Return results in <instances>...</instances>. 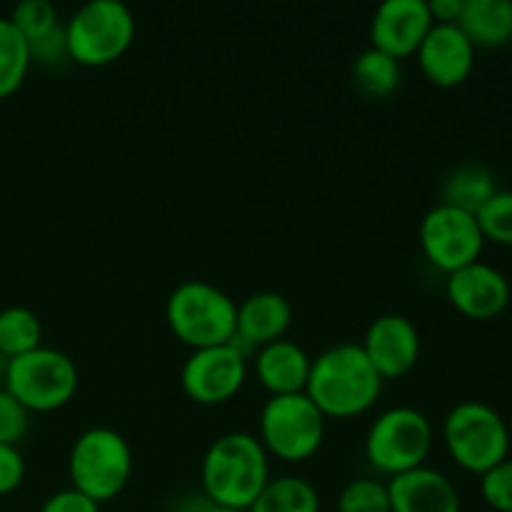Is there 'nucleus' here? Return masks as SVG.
<instances>
[{
    "mask_svg": "<svg viewBox=\"0 0 512 512\" xmlns=\"http://www.w3.org/2000/svg\"><path fill=\"white\" fill-rule=\"evenodd\" d=\"M70 483L95 503L115 500L133 475V450L113 428H90L73 443Z\"/></svg>",
    "mask_w": 512,
    "mask_h": 512,
    "instance_id": "nucleus-5",
    "label": "nucleus"
},
{
    "mask_svg": "<svg viewBox=\"0 0 512 512\" xmlns=\"http://www.w3.org/2000/svg\"><path fill=\"white\" fill-rule=\"evenodd\" d=\"M293 323V308L288 298L280 293H255L238 305V320H235V340L240 350L265 348V345L283 340Z\"/></svg>",
    "mask_w": 512,
    "mask_h": 512,
    "instance_id": "nucleus-17",
    "label": "nucleus"
},
{
    "mask_svg": "<svg viewBox=\"0 0 512 512\" xmlns=\"http://www.w3.org/2000/svg\"><path fill=\"white\" fill-rule=\"evenodd\" d=\"M363 353L383 380L408 375L420 358V333L405 315H380L365 330Z\"/></svg>",
    "mask_w": 512,
    "mask_h": 512,
    "instance_id": "nucleus-12",
    "label": "nucleus"
},
{
    "mask_svg": "<svg viewBox=\"0 0 512 512\" xmlns=\"http://www.w3.org/2000/svg\"><path fill=\"white\" fill-rule=\"evenodd\" d=\"M245 378V353L235 343H228L193 350L180 373V385L193 403L223 405L240 393Z\"/></svg>",
    "mask_w": 512,
    "mask_h": 512,
    "instance_id": "nucleus-11",
    "label": "nucleus"
},
{
    "mask_svg": "<svg viewBox=\"0 0 512 512\" xmlns=\"http://www.w3.org/2000/svg\"><path fill=\"white\" fill-rule=\"evenodd\" d=\"M165 320L175 338L188 348H215L235 340L238 305L205 280H185L170 293Z\"/></svg>",
    "mask_w": 512,
    "mask_h": 512,
    "instance_id": "nucleus-3",
    "label": "nucleus"
},
{
    "mask_svg": "<svg viewBox=\"0 0 512 512\" xmlns=\"http://www.w3.org/2000/svg\"><path fill=\"white\" fill-rule=\"evenodd\" d=\"M5 390L28 413H53L78 393V368L65 353L40 345L33 353L8 360Z\"/></svg>",
    "mask_w": 512,
    "mask_h": 512,
    "instance_id": "nucleus-7",
    "label": "nucleus"
},
{
    "mask_svg": "<svg viewBox=\"0 0 512 512\" xmlns=\"http://www.w3.org/2000/svg\"><path fill=\"white\" fill-rule=\"evenodd\" d=\"M510 430H512V418H510Z\"/></svg>",
    "mask_w": 512,
    "mask_h": 512,
    "instance_id": "nucleus-34",
    "label": "nucleus"
},
{
    "mask_svg": "<svg viewBox=\"0 0 512 512\" xmlns=\"http://www.w3.org/2000/svg\"><path fill=\"white\" fill-rule=\"evenodd\" d=\"M40 512H100V505L95 500H90L88 495L78 493L75 488H68L50 495Z\"/></svg>",
    "mask_w": 512,
    "mask_h": 512,
    "instance_id": "nucleus-31",
    "label": "nucleus"
},
{
    "mask_svg": "<svg viewBox=\"0 0 512 512\" xmlns=\"http://www.w3.org/2000/svg\"><path fill=\"white\" fill-rule=\"evenodd\" d=\"M28 415V410L8 390H0V445H13V448H18L20 440L28 435Z\"/></svg>",
    "mask_w": 512,
    "mask_h": 512,
    "instance_id": "nucleus-29",
    "label": "nucleus"
},
{
    "mask_svg": "<svg viewBox=\"0 0 512 512\" xmlns=\"http://www.w3.org/2000/svg\"><path fill=\"white\" fill-rule=\"evenodd\" d=\"M10 23L15 25L20 35L25 38V43L33 45L38 40L48 38L50 33L60 28L58 10L48 0H23L13 8V13L8 15Z\"/></svg>",
    "mask_w": 512,
    "mask_h": 512,
    "instance_id": "nucleus-25",
    "label": "nucleus"
},
{
    "mask_svg": "<svg viewBox=\"0 0 512 512\" xmlns=\"http://www.w3.org/2000/svg\"><path fill=\"white\" fill-rule=\"evenodd\" d=\"M248 512H320V495L305 478H270Z\"/></svg>",
    "mask_w": 512,
    "mask_h": 512,
    "instance_id": "nucleus-21",
    "label": "nucleus"
},
{
    "mask_svg": "<svg viewBox=\"0 0 512 512\" xmlns=\"http://www.w3.org/2000/svg\"><path fill=\"white\" fill-rule=\"evenodd\" d=\"M483 245L485 238L478 218L453 205H435L420 223V248L425 258L448 275L465 265L478 263Z\"/></svg>",
    "mask_w": 512,
    "mask_h": 512,
    "instance_id": "nucleus-10",
    "label": "nucleus"
},
{
    "mask_svg": "<svg viewBox=\"0 0 512 512\" xmlns=\"http://www.w3.org/2000/svg\"><path fill=\"white\" fill-rule=\"evenodd\" d=\"M428 10L433 23L458 25L460 13H463V0H428Z\"/></svg>",
    "mask_w": 512,
    "mask_h": 512,
    "instance_id": "nucleus-32",
    "label": "nucleus"
},
{
    "mask_svg": "<svg viewBox=\"0 0 512 512\" xmlns=\"http://www.w3.org/2000/svg\"><path fill=\"white\" fill-rule=\"evenodd\" d=\"M260 443L265 453L303 463L320 450L325 440V415L305 393L270 398L260 413Z\"/></svg>",
    "mask_w": 512,
    "mask_h": 512,
    "instance_id": "nucleus-9",
    "label": "nucleus"
},
{
    "mask_svg": "<svg viewBox=\"0 0 512 512\" xmlns=\"http://www.w3.org/2000/svg\"><path fill=\"white\" fill-rule=\"evenodd\" d=\"M433 448V425L415 408H390L370 425L365 458L378 473L403 475L423 468Z\"/></svg>",
    "mask_w": 512,
    "mask_h": 512,
    "instance_id": "nucleus-8",
    "label": "nucleus"
},
{
    "mask_svg": "<svg viewBox=\"0 0 512 512\" xmlns=\"http://www.w3.org/2000/svg\"><path fill=\"white\" fill-rule=\"evenodd\" d=\"M400 80H403L400 60L390 58L380 50L368 48L353 60V83L368 98H388L400 88Z\"/></svg>",
    "mask_w": 512,
    "mask_h": 512,
    "instance_id": "nucleus-22",
    "label": "nucleus"
},
{
    "mask_svg": "<svg viewBox=\"0 0 512 512\" xmlns=\"http://www.w3.org/2000/svg\"><path fill=\"white\" fill-rule=\"evenodd\" d=\"M445 293L453 308L470 320H495L510 305L508 278L480 260L450 273Z\"/></svg>",
    "mask_w": 512,
    "mask_h": 512,
    "instance_id": "nucleus-14",
    "label": "nucleus"
},
{
    "mask_svg": "<svg viewBox=\"0 0 512 512\" xmlns=\"http://www.w3.org/2000/svg\"><path fill=\"white\" fill-rule=\"evenodd\" d=\"M30 65V48L8 18H0V100L10 98L25 83Z\"/></svg>",
    "mask_w": 512,
    "mask_h": 512,
    "instance_id": "nucleus-24",
    "label": "nucleus"
},
{
    "mask_svg": "<svg viewBox=\"0 0 512 512\" xmlns=\"http://www.w3.org/2000/svg\"><path fill=\"white\" fill-rule=\"evenodd\" d=\"M498 193L495 173L483 163H465L455 168L443 183V205L478 215V210Z\"/></svg>",
    "mask_w": 512,
    "mask_h": 512,
    "instance_id": "nucleus-20",
    "label": "nucleus"
},
{
    "mask_svg": "<svg viewBox=\"0 0 512 512\" xmlns=\"http://www.w3.org/2000/svg\"><path fill=\"white\" fill-rule=\"evenodd\" d=\"M458 28L473 48H503L512 43V0H463Z\"/></svg>",
    "mask_w": 512,
    "mask_h": 512,
    "instance_id": "nucleus-19",
    "label": "nucleus"
},
{
    "mask_svg": "<svg viewBox=\"0 0 512 512\" xmlns=\"http://www.w3.org/2000/svg\"><path fill=\"white\" fill-rule=\"evenodd\" d=\"M198 512H248V510H235V508H223V505H213V503H208L205 505L203 510H198Z\"/></svg>",
    "mask_w": 512,
    "mask_h": 512,
    "instance_id": "nucleus-33",
    "label": "nucleus"
},
{
    "mask_svg": "<svg viewBox=\"0 0 512 512\" xmlns=\"http://www.w3.org/2000/svg\"><path fill=\"white\" fill-rule=\"evenodd\" d=\"M135 40V18L120 0H90L65 23L68 58L85 68H105L128 53Z\"/></svg>",
    "mask_w": 512,
    "mask_h": 512,
    "instance_id": "nucleus-4",
    "label": "nucleus"
},
{
    "mask_svg": "<svg viewBox=\"0 0 512 512\" xmlns=\"http://www.w3.org/2000/svg\"><path fill=\"white\" fill-rule=\"evenodd\" d=\"M268 480V453L250 433H228L218 438L200 465L205 500L223 508L250 510Z\"/></svg>",
    "mask_w": 512,
    "mask_h": 512,
    "instance_id": "nucleus-2",
    "label": "nucleus"
},
{
    "mask_svg": "<svg viewBox=\"0 0 512 512\" xmlns=\"http://www.w3.org/2000/svg\"><path fill=\"white\" fill-rule=\"evenodd\" d=\"M390 512H460L458 488L433 468H415L388 483Z\"/></svg>",
    "mask_w": 512,
    "mask_h": 512,
    "instance_id": "nucleus-16",
    "label": "nucleus"
},
{
    "mask_svg": "<svg viewBox=\"0 0 512 512\" xmlns=\"http://www.w3.org/2000/svg\"><path fill=\"white\" fill-rule=\"evenodd\" d=\"M310 365H313L310 355L293 340L285 338L265 345L255 355V375H258L260 385L270 393V398L305 393Z\"/></svg>",
    "mask_w": 512,
    "mask_h": 512,
    "instance_id": "nucleus-18",
    "label": "nucleus"
},
{
    "mask_svg": "<svg viewBox=\"0 0 512 512\" xmlns=\"http://www.w3.org/2000/svg\"><path fill=\"white\" fill-rule=\"evenodd\" d=\"M443 440L463 470L485 475L510 453V428L503 415L480 400H465L448 413Z\"/></svg>",
    "mask_w": 512,
    "mask_h": 512,
    "instance_id": "nucleus-6",
    "label": "nucleus"
},
{
    "mask_svg": "<svg viewBox=\"0 0 512 512\" xmlns=\"http://www.w3.org/2000/svg\"><path fill=\"white\" fill-rule=\"evenodd\" d=\"M43 345V328L33 310L13 308L0 310V355L8 360L33 353Z\"/></svg>",
    "mask_w": 512,
    "mask_h": 512,
    "instance_id": "nucleus-23",
    "label": "nucleus"
},
{
    "mask_svg": "<svg viewBox=\"0 0 512 512\" xmlns=\"http://www.w3.org/2000/svg\"><path fill=\"white\" fill-rule=\"evenodd\" d=\"M383 383L385 380L375 373L363 348L343 343L313 360L305 395L325 418L348 420L373 408Z\"/></svg>",
    "mask_w": 512,
    "mask_h": 512,
    "instance_id": "nucleus-1",
    "label": "nucleus"
},
{
    "mask_svg": "<svg viewBox=\"0 0 512 512\" xmlns=\"http://www.w3.org/2000/svg\"><path fill=\"white\" fill-rule=\"evenodd\" d=\"M415 55L425 78L438 88H458L475 68V48L458 25L435 23Z\"/></svg>",
    "mask_w": 512,
    "mask_h": 512,
    "instance_id": "nucleus-15",
    "label": "nucleus"
},
{
    "mask_svg": "<svg viewBox=\"0 0 512 512\" xmlns=\"http://www.w3.org/2000/svg\"><path fill=\"white\" fill-rule=\"evenodd\" d=\"M480 478H483L480 493L485 503L498 512H512V460L505 458Z\"/></svg>",
    "mask_w": 512,
    "mask_h": 512,
    "instance_id": "nucleus-28",
    "label": "nucleus"
},
{
    "mask_svg": "<svg viewBox=\"0 0 512 512\" xmlns=\"http://www.w3.org/2000/svg\"><path fill=\"white\" fill-rule=\"evenodd\" d=\"M340 512H390L388 485L380 480L360 478L345 485L338 500Z\"/></svg>",
    "mask_w": 512,
    "mask_h": 512,
    "instance_id": "nucleus-27",
    "label": "nucleus"
},
{
    "mask_svg": "<svg viewBox=\"0 0 512 512\" xmlns=\"http://www.w3.org/2000/svg\"><path fill=\"white\" fill-rule=\"evenodd\" d=\"M433 25L428 0H385L370 23V48L395 60L410 58Z\"/></svg>",
    "mask_w": 512,
    "mask_h": 512,
    "instance_id": "nucleus-13",
    "label": "nucleus"
},
{
    "mask_svg": "<svg viewBox=\"0 0 512 512\" xmlns=\"http://www.w3.org/2000/svg\"><path fill=\"white\" fill-rule=\"evenodd\" d=\"M475 218L485 240L512 248V190H498Z\"/></svg>",
    "mask_w": 512,
    "mask_h": 512,
    "instance_id": "nucleus-26",
    "label": "nucleus"
},
{
    "mask_svg": "<svg viewBox=\"0 0 512 512\" xmlns=\"http://www.w3.org/2000/svg\"><path fill=\"white\" fill-rule=\"evenodd\" d=\"M25 478V460L13 445H0V498L20 488Z\"/></svg>",
    "mask_w": 512,
    "mask_h": 512,
    "instance_id": "nucleus-30",
    "label": "nucleus"
}]
</instances>
